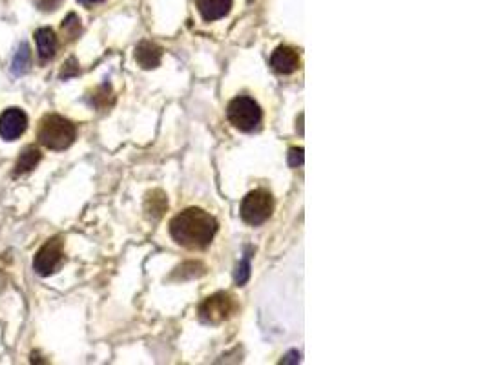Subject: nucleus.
I'll use <instances>...</instances> for the list:
<instances>
[{"instance_id":"f257e3e1","label":"nucleus","mask_w":487,"mask_h":365,"mask_svg":"<svg viewBox=\"0 0 487 365\" xmlns=\"http://www.w3.org/2000/svg\"><path fill=\"white\" fill-rule=\"evenodd\" d=\"M218 232V221L201 208H187L170 223V234L175 243L187 249H204Z\"/></svg>"},{"instance_id":"f03ea898","label":"nucleus","mask_w":487,"mask_h":365,"mask_svg":"<svg viewBox=\"0 0 487 365\" xmlns=\"http://www.w3.org/2000/svg\"><path fill=\"white\" fill-rule=\"evenodd\" d=\"M37 137L50 150H66L75 141V127L61 115H46L39 122Z\"/></svg>"},{"instance_id":"7ed1b4c3","label":"nucleus","mask_w":487,"mask_h":365,"mask_svg":"<svg viewBox=\"0 0 487 365\" xmlns=\"http://www.w3.org/2000/svg\"><path fill=\"white\" fill-rule=\"evenodd\" d=\"M227 115H229V121L238 130H241V132H252V130L259 127L263 113H261V108H259V104L252 97L241 95L236 97L230 102L229 108H227Z\"/></svg>"},{"instance_id":"20e7f679","label":"nucleus","mask_w":487,"mask_h":365,"mask_svg":"<svg viewBox=\"0 0 487 365\" xmlns=\"http://www.w3.org/2000/svg\"><path fill=\"white\" fill-rule=\"evenodd\" d=\"M274 210V199L267 190H254L247 194V198L241 203V218L249 225H263L272 216Z\"/></svg>"},{"instance_id":"39448f33","label":"nucleus","mask_w":487,"mask_h":365,"mask_svg":"<svg viewBox=\"0 0 487 365\" xmlns=\"http://www.w3.org/2000/svg\"><path fill=\"white\" fill-rule=\"evenodd\" d=\"M233 310H236V303H233L232 296L216 294L212 298L204 299V303L199 309V315H201L203 321L219 324V321L230 318L233 315Z\"/></svg>"},{"instance_id":"423d86ee","label":"nucleus","mask_w":487,"mask_h":365,"mask_svg":"<svg viewBox=\"0 0 487 365\" xmlns=\"http://www.w3.org/2000/svg\"><path fill=\"white\" fill-rule=\"evenodd\" d=\"M61 258L62 239L53 238L37 252L35 261H33V269H35L37 274H41V276H50V274L55 272L57 265L61 263Z\"/></svg>"},{"instance_id":"0eeeda50","label":"nucleus","mask_w":487,"mask_h":365,"mask_svg":"<svg viewBox=\"0 0 487 365\" xmlns=\"http://www.w3.org/2000/svg\"><path fill=\"white\" fill-rule=\"evenodd\" d=\"M28 128V115L21 108H8L0 115V137L4 141H15Z\"/></svg>"},{"instance_id":"6e6552de","label":"nucleus","mask_w":487,"mask_h":365,"mask_svg":"<svg viewBox=\"0 0 487 365\" xmlns=\"http://www.w3.org/2000/svg\"><path fill=\"white\" fill-rule=\"evenodd\" d=\"M270 66L279 73H283V75H289V73L300 68V57H298L296 50H292L289 46H279L270 57Z\"/></svg>"},{"instance_id":"1a4fd4ad","label":"nucleus","mask_w":487,"mask_h":365,"mask_svg":"<svg viewBox=\"0 0 487 365\" xmlns=\"http://www.w3.org/2000/svg\"><path fill=\"white\" fill-rule=\"evenodd\" d=\"M195 4L204 21L209 22L223 19L232 10V0H195Z\"/></svg>"},{"instance_id":"9d476101","label":"nucleus","mask_w":487,"mask_h":365,"mask_svg":"<svg viewBox=\"0 0 487 365\" xmlns=\"http://www.w3.org/2000/svg\"><path fill=\"white\" fill-rule=\"evenodd\" d=\"M162 50L159 46L152 44V42H141L135 48V61L144 70H153L161 64Z\"/></svg>"},{"instance_id":"9b49d317","label":"nucleus","mask_w":487,"mask_h":365,"mask_svg":"<svg viewBox=\"0 0 487 365\" xmlns=\"http://www.w3.org/2000/svg\"><path fill=\"white\" fill-rule=\"evenodd\" d=\"M35 42L37 50H39V57L42 61H50L53 59L57 51V35L51 28H41L35 31Z\"/></svg>"},{"instance_id":"f8f14e48","label":"nucleus","mask_w":487,"mask_h":365,"mask_svg":"<svg viewBox=\"0 0 487 365\" xmlns=\"http://www.w3.org/2000/svg\"><path fill=\"white\" fill-rule=\"evenodd\" d=\"M41 152L37 150V148L30 147V148H24L22 150V153L19 156V161H17V167H15V172L17 174H26L30 172V170H33V168L41 162Z\"/></svg>"},{"instance_id":"ddd939ff","label":"nucleus","mask_w":487,"mask_h":365,"mask_svg":"<svg viewBox=\"0 0 487 365\" xmlns=\"http://www.w3.org/2000/svg\"><path fill=\"white\" fill-rule=\"evenodd\" d=\"M30 46L26 44V42H22L21 46H19V50L15 51V57H13V62H11V71L15 73V75H24L26 71L30 70V64H31V53H30Z\"/></svg>"},{"instance_id":"4468645a","label":"nucleus","mask_w":487,"mask_h":365,"mask_svg":"<svg viewBox=\"0 0 487 365\" xmlns=\"http://www.w3.org/2000/svg\"><path fill=\"white\" fill-rule=\"evenodd\" d=\"M236 283L238 285H245L247 281H249L250 278V261H249V256L241 261V263L238 265V269H236Z\"/></svg>"},{"instance_id":"2eb2a0df","label":"nucleus","mask_w":487,"mask_h":365,"mask_svg":"<svg viewBox=\"0 0 487 365\" xmlns=\"http://www.w3.org/2000/svg\"><path fill=\"white\" fill-rule=\"evenodd\" d=\"M62 28L66 31H70V37H75L77 33H79V30H81V24H79V17L75 15V13H70V15L66 17V21H64V24H62Z\"/></svg>"},{"instance_id":"dca6fc26","label":"nucleus","mask_w":487,"mask_h":365,"mask_svg":"<svg viewBox=\"0 0 487 365\" xmlns=\"http://www.w3.org/2000/svg\"><path fill=\"white\" fill-rule=\"evenodd\" d=\"M305 161L303 148H292L289 153V165L290 167H301Z\"/></svg>"},{"instance_id":"f3484780","label":"nucleus","mask_w":487,"mask_h":365,"mask_svg":"<svg viewBox=\"0 0 487 365\" xmlns=\"http://www.w3.org/2000/svg\"><path fill=\"white\" fill-rule=\"evenodd\" d=\"M77 71H79V66H77V61H75V59H70V61H68L66 64H64V70H62L61 77H62V79H68V77L75 75Z\"/></svg>"},{"instance_id":"a211bd4d","label":"nucleus","mask_w":487,"mask_h":365,"mask_svg":"<svg viewBox=\"0 0 487 365\" xmlns=\"http://www.w3.org/2000/svg\"><path fill=\"white\" fill-rule=\"evenodd\" d=\"M61 2L62 0H39V6H41V10L53 11Z\"/></svg>"},{"instance_id":"6ab92c4d","label":"nucleus","mask_w":487,"mask_h":365,"mask_svg":"<svg viewBox=\"0 0 487 365\" xmlns=\"http://www.w3.org/2000/svg\"><path fill=\"white\" fill-rule=\"evenodd\" d=\"M298 362H300V353L292 350V353H289V355L285 356L283 360H281V364H298Z\"/></svg>"},{"instance_id":"aec40b11","label":"nucleus","mask_w":487,"mask_h":365,"mask_svg":"<svg viewBox=\"0 0 487 365\" xmlns=\"http://www.w3.org/2000/svg\"><path fill=\"white\" fill-rule=\"evenodd\" d=\"M82 4H97V2H101V0H81Z\"/></svg>"}]
</instances>
